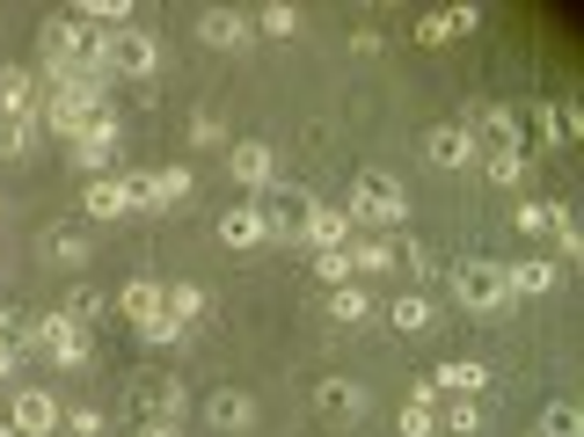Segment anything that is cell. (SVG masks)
<instances>
[{
    "label": "cell",
    "instance_id": "obj_1",
    "mask_svg": "<svg viewBox=\"0 0 584 437\" xmlns=\"http://www.w3.org/2000/svg\"><path fill=\"white\" fill-rule=\"evenodd\" d=\"M44 66L52 73H95V81H103L110 73V37L89 30L81 15H52L44 22Z\"/></svg>",
    "mask_w": 584,
    "mask_h": 437
},
{
    "label": "cell",
    "instance_id": "obj_2",
    "mask_svg": "<svg viewBox=\"0 0 584 437\" xmlns=\"http://www.w3.org/2000/svg\"><path fill=\"white\" fill-rule=\"evenodd\" d=\"M351 219H366V227H402L409 219V197H402V183H395L388 168H358L351 175Z\"/></svg>",
    "mask_w": 584,
    "mask_h": 437
},
{
    "label": "cell",
    "instance_id": "obj_3",
    "mask_svg": "<svg viewBox=\"0 0 584 437\" xmlns=\"http://www.w3.org/2000/svg\"><path fill=\"white\" fill-rule=\"evenodd\" d=\"M453 299H461L468 314H504L512 306V292H504V262H461L453 270Z\"/></svg>",
    "mask_w": 584,
    "mask_h": 437
},
{
    "label": "cell",
    "instance_id": "obj_4",
    "mask_svg": "<svg viewBox=\"0 0 584 437\" xmlns=\"http://www.w3.org/2000/svg\"><path fill=\"white\" fill-rule=\"evenodd\" d=\"M30 350L44 357V365H89V335H81L73 314H44L37 335H30Z\"/></svg>",
    "mask_w": 584,
    "mask_h": 437
},
{
    "label": "cell",
    "instance_id": "obj_5",
    "mask_svg": "<svg viewBox=\"0 0 584 437\" xmlns=\"http://www.w3.org/2000/svg\"><path fill=\"white\" fill-rule=\"evenodd\" d=\"M132 190V211H176L191 197V168H146V175H124Z\"/></svg>",
    "mask_w": 584,
    "mask_h": 437
},
{
    "label": "cell",
    "instance_id": "obj_6",
    "mask_svg": "<svg viewBox=\"0 0 584 437\" xmlns=\"http://www.w3.org/2000/svg\"><path fill=\"white\" fill-rule=\"evenodd\" d=\"M110 160H117V117H103V110H95V117L81 124V132H73V168H81V175L95 183V175H103Z\"/></svg>",
    "mask_w": 584,
    "mask_h": 437
},
{
    "label": "cell",
    "instance_id": "obj_7",
    "mask_svg": "<svg viewBox=\"0 0 584 437\" xmlns=\"http://www.w3.org/2000/svg\"><path fill=\"white\" fill-rule=\"evenodd\" d=\"M154 66H161L154 30H110V73H124V81H146Z\"/></svg>",
    "mask_w": 584,
    "mask_h": 437
},
{
    "label": "cell",
    "instance_id": "obj_8",
    "mask_svg": "<svg viewBox=\"0 0 584 437\" xmlns=\"http://www.w3.org/2000/svg\"><path fill=\"white\" fill-rule=\"evenodd\" d=\"M183 408H191L183 379H140L132 386V416L140 423H183Z\"/></svg>",
    "mask_w": 584,
    "mask_h": 437
},
{
    "label": "cell",
    "instance_id": "obj_9",
    "mask_svg": "<svg viewBox=\"0 0 584 437\" xmlns=\"http://www.w3.org/2000/svg\"><path fill=\"white\" fill-rule=\"evenodd\" d=\"M227 168H234V183H248V190H270V183H278V154H270L264 139H234Z\"/></svg>",
    "mask_w": 584,
    "mask_h": 437
},
{
    "label": "cell",
    "instance_id": "obj_10",
    "mask_svg": "<svg viewBox=\"0 0 584 437\" xmlns=\"http://www.w3.org/2000/svg\"><path fill=\"white\" fill-rule=\"evenodd\" d=\"M424 160L439 175H461L468 160H475V139H468V124H439V132H424Z\"/></svg>",
    "mask_w": 584,
    "mask_h": 437
},
{
    "label": "cell",
    "instance_id": "obj_11",
    "mask_svg": "<svg viewBox=\"0 0 584 437\" xmlns=\"http://www.w3.org/2000/svg\"><path fill=\"white\" fill-rule=\"evenodd\" d=\"M315 408H321L329 423H358V416L372 408V394H366L358 379H321V386H315Z\"/></svg>",
    "mask_w": 584,
    "mask_h": 437
},
{
    "label": "cell",
    "instance_id": "obj_12",
    "mask_svg": "<svg viewBox=\"0 0 584 437\" xmlns=\"http://www.w3.org/2000/svg\"><path fill=\"white\" fill-rule=\"evenodd\" d=\"M351 227H358V219H351V211H344V205H307V241H315V256H321V248H351Z\"/></svg>",
    "mask_w": 584,
    "mask_h": 437
},
{
    "label": "cell",
    "instance_id": "obj_13",
    "mask_svg": "<svg viewBox=\"0 0 584 437\" xmlns=\"http://www.w3.org/2000/svg\"><path fill=\"white\" fill-rule=\"evenodd\" d=\"M197 37H205V44H213V52H248V15H234V8H205V15H197Z\"/></svg>",
    "mask_w": 584,
    "mask_h": 437
},
{
    "label": "cell",
    "instance_id": "obj_14",
    "mask_svg": "<svg viewBox=\"0 0 584 437\" xmlns=\"http://www.w3.org/2000/svg\"><path fill=\"white\" fill-rule=\"evenodd\" d=\"M8 423H16L22 437H52L59 430V402L44 394V386H22V394H16V416H8Z\"/></svg>",
    "mask_w": 584,
    "mask_h": 437
},
{
    "label": "cell",
    "instance_id": "obj_15",
    "mask_svg": "<svg viewBox=\"0 0 584 437\" xmlns=\"http://www.w3.org/2000/svg\"><path fill=\"white\" fill-rule=\"evenodd\" d=\"M468 139H475V154H482V146H490V154H526V139H519V117H512V110H482Z\"/></svg>",
    "mask_w": 584,
    "mask_h": 437
},
{
    "label": "cell",
    "instance_id": "obj_16",
    "mask_svg": "<svg viewBox=\"0 0 584 437\" xmlns=\"http://www.w3.org/2000/svg\"><path fill=\"white\" fill-rule=\"evenodd\" d=\"M81 211H89V219H124V211H132V190H124V175H95L89 190H81Z\"/></svg>",
    "mask_w": 584,
    "mask_h": 437
},
{
    "label": "cell",
    "instance_id": "obj_17",
    "mask_svg": "<svg viewBox=\"0 0 584 437\" xmlns=\"http://www.w3.org/2000/svg\"><path fill=\"white\" fill-rule=\"evenodd\" d=\"M30 110H37V73L0 66V117H22V124H30Z\"/></svg>",
    "mask_w": 584,
    "mask_h": 437
},
{
    "label": "cell",
    "instance_id": "obj_18",
    "mask_svg": "<svg viewBox=\"0 0 584 437\" xmlns=\"http://www.w3.org/2000/svg\"><path fill=\"white\" fill-rule=\"evenodd\" d=\"M205 416H213L219 430H256V402H248L242 386H219L213 402H205Z\"/></svg>",
    "mask_w": 584,
    "mask_h": 437
},
{
    "label": "cell",
    "instance_id": "obj_19",
    "mask_svg": "<svg viewBox=\"0 0 584 437\" xmlns=\"http://www.w3.org/2000/svg\"><path fill=\"white\" fill-rule=\"evenodd\" d=\"M117 314L140 321V329H154V321H161V284H154V278H132V284L117 292Z\"/></svg>",
    "mask_w": 584,
    "mask_h": 437
},
{
    "label": "cell",
    "instance_id": "obj_20",
    "mask_svg": "<svg viewBox=\"0 0 584 437\" xmlns=\"http://www.w3.org/2000/svg\"><path fill=\"white\" fill-rule=\"evenodd\" d=\"M205 314V292H197V284H161V321H168V329H191V321Z\"/></svg>",
    "mask_w": 584,
    "mask_h": 437
},
{
    "label": "cell",
    "instance_id": "obj_21",
    "mask_svg": "<svg viewBox=\"0 0 584 437\" xmlns=\"http://www.w3.org/2000/svg\"><path fill=\"white\" fill-rule=\"evenodd\" d=\"M504 292L512 299H541V292H555V262H512V270H504Z\"/></svg>",
    "mask_w": 584,
    "mask_h": 437
},
{
    "label": "cell",
    "instance_id": "obj_22",
    "mask_svg": "<svg viewBox=\"0 0 584 437\" xmlns=\"http://www.w3.org/2000/svg\"><path fill=\"white\" fill-rule=\"evenodd\" d=\"M307 205L315 197H285V205H264V241H293L307 227Z\"/></svg>",
    "mask_w": 584,
    "mask_h": 437
},
{
    "label": "cell",
    "instance_id": "obj_23",
    "mask_svg": "<svg viewBox=\"0 0 584 437\" xmlns=\"http://www.w3.org/2000/svg\"><path fill=\"white\" fill-rule=\"evenodd\" d=\"M219 241L227 248H256L264 241V205H234L227 219H219Z\"/></svg>",
    "mask_w": 584,
    "mask_h": 437
},
{
    "label": "cell",
    "instance_id": "obj_24",
    "mask_svg": "<svg viewBox=\"0 0 584 437\" xmlns=\"http://www.w3.org/2000/svg\"><path fill=\"white\" fill-rule=\"evenodd\" d=\"M431 386H445V394H468V402H475L482 386H490V372H482L475 357H453V365H439V372H431Z\"/></svg>",
    "mask_w": 584,
    "mask_h": 437
},
{
    "label": "cell",
    "instance_id": "obj_25",
    "mask_svg": "<svg viewBox=\"0 0 584 437\" xmlns=\"http://www.w3.org/2000/svg\"><path fill=\"white\" fill-rule=\"evenodd\" d=\"M395 329H402V335H431V329H439L431 299H395Z\"/></svg>",
    "mask_w": 584,
    "mask_h": 437
},
{
    "label": "cell",
    "instance_id": "obj_26",
    "mask_svg": "<svg viewBox=\"0 0 584 437\" xmlns=\"http://www.w3.org/2000/svg\"><path fill=\"white\" fill-rule=\"evenodd\" d=\"M248 30H256V37H300V8H285V0H270V8H264L256 22H248Z\"/></svg>",
    "mask_w": 584,
    "mask_h": 437
},
{
    "label": "cell",
    "instance_id": "obj_27",
    "mask_svg": "<svg viewBox=\"0 0 584 437\" xmlns=\"http://www.w3.org/2000/svg\"><path fill=\"white\" fill-rule=\"evenodd\" d=\"M541 437H584L577 402H549V416H541Z\"/></svg>",
    "mask_w": 584,
    "mask_h": 437
},
{
    "label": "cell",
    "instance_id": "obj_28",
    "mask_svg": "<svg viewBox=\"0 0 584 437\" xmlns=\"http://www.w3.org/2000/svg\"><path fill=\"white\" fill-rule=\"evenodd\" d=\"M329 314H337V321H351V329H358V321L372 314V299L358 292V284H337V292H329Z\"/></svg>",
    "mask_w": 584,
    "mask_h": 437
},
{
    "label": "cell",
    "instance_id": "obj_29",
    "mask_svg": "<svg viewBox=\"0 0 584 437\" xmlns=\"http://www.w3.org/2000/svg\"><path fill=\"white\" fill-rule=\"evenodd\" d=\"M81 22H117V30H132V0H81Z\"/></svg>",
    "mask_w": 584,
    "mask_h": 437
},
{
    "label": "cell",
    "instance_id": "obj_30",
    "mask_svg": "<svg viewBox=\"0 0 584 437\" xmlns=\"http://www.w3.org/2000/svg\"><path fill=\"white\" fill-rule=\"evenodd\" d=\"M482 175H490V183H504V190H512L519 175H526V154H482Z\"/></svg>",
    "mask_w": 584,
    "mask_h": 437
},
{
    "label": "cell",
    "instance_id": "obj_31",
    "mask_svg": "<svg viewBox=\"0 0 584 437\" xmlns=\"http://www.w3.org/2000/svg\"><path fill=\"white\" fill-rule=\"evenodd\" d=\"M351 270H395V248L388 241H351Z\"/></svg>",
    "mask_w": 584,
    "mask_h": 437
},
{
    "label": "cell",
    "instance_id": "obj_32",
    "mask_svg": "<svg viewBox=\"0 0 584 437\" xmlns=\"http://www.w3.org/2000/svg\"><path fill=\"white\" fill-rule=\"evenodd\" d=\"M439 423H445V430H453V437H475V430H482V408H475V402H468V394H461V402L445 408Z\"/></svg>",
    "mask_w": 584,
    "mask_h": 437
},
{
    "label": "cell",
    "instance_id": "obj_33",
    "mask_svg": "<svg viewBox=\"0 0 584 437\" xmlns=\"http://www.w3.org/2000/svg\"><path fill=\"white\" fill-rule=\"evenodd\" d=\"M44 256L52 262H89V241H81V233H44Z\"/></svg>",
    "mask_w": 584,
    "mask_h": 437
},
{
    "label": "cell",
    "instance_id": "obj_34",
    "mask_svg": "<svg viewBox=\"0 0 584 437\" xmlns=\"http://www.w3.org/2000/svg\"><path fill=\"white\" fill-rule=\"evenodd\" d=\"M315 270H321L329 284H351V248H321V256H315Z\"/></svg>",
    "mask_w": 584,
    "mask_h": 437
},
{
    "label": "cell",
    "instance_id": "obj_35",
    "mask_svg": "<svg viewBox=\"0 0 584 437\" xmlns=\"http://www.w3.org/2000/svg\"><path fill=\"white\" fill-rule=\"evenodd\" d=\"M0 154H8V160L30 154V124H22V117H0Z\"/></svg>",
    "mask_w": 584,
    "mask_h": 437
},
{
    "label": "cell",
    "instance_id": "obj_36",
    "mask_svg": "<svg viewBox=\"0 0 584 437\" xmlns=\"http://www.w3.org/2000/svg\"><path fill=\"white\" fill-rule=\"evenodd\" d=\"M555 227V205H519V233H549Z\"/></svg>",
    "mask_w": 584,
    "mask_h": 437
},
{
    "label": "cell",
    "instance_id": "obj_37",
    "mask_svg": "<svg viewBox=\"0 0 584 437\" xmlns=\"http://www.w3.org/2000/svg\"><path fill=\"white\" fill-rule=\"evenodd\" d=\"M66 430H73V437H103V408H73Z\"/></svg>",
    "mask_w": 584,
    "mask_h": 437
},
{
    "label": "cell",
    "instance_id": "obj_38",
    "mask_svg": "<svg viewBox=\"0 0 584 437\" xmlns=\"http://www.w3.org/2000/svg\"><path fill=\"white\" fill-rule=\"evenodd\" d=\"M395 262H409V270H417V278H431V270H439V256H431L424 241H409V256H395Z\"/></svg>",
    "mask_w": 584,
    "mask_h": 437
},
{
    "label": "cell",
    "instance_id": "obj_39",
    "mask_svg": "<svg viewBox=\"0 0 584 437\" xmlns=\"http://www.w3.org/2000/svg\"><path fill=\"white\" fill-rule=\"evenodd\" d=\"M445 37H453V22H445V15H424V22H417V44H445Z\"/></svg>",
    "mask_w": 584,
    "mask_h": 437
},
{
    "label": "cell",
    "instance_id": "obj_40",
    "mask_svg": "<svg viewBox=\"0 0 584 437\" xmlns=\"http://www.w3.org/2000/svg\"><path fill=\"white\" fill-rule=\"evenodd\" d=\"M140 437H183V423H140Z\"/></svg>",
    "mask_w": 584,
    "mask_h": 437
},
{
    "label": "cell",
    "instance_id": "obj_41",
    "mask_svg": "<svg viewBox=\"0 0 584 437\" xmlns=\"http://www.w3.org/2000/svg\"><path fill=\"white\" fill-rule=\"evenodd\" d=\"M8 372H16V350L0 343V386H8Z\"/></svg>",
    "mask_w": 584,
    "mask_h": 437
},
{
    "label": "cell",
    "instance_id": "obj_42",
    "mask_svg": "<svg viewBox=\"0 0 584 437\" xmlns=\"http://www.w3.org/2000/svg\"><path fill=\"white\" fill-rule=\"evenodd\" d=\"M0 437H22V430H16V423H0Z\"/></svg>",
    "mask_w": 584,
    "mask_h": 437
},
{
    "label": "cell",
    "instance_id": "obj_43",
    "mask_svg": "<svg viewBox=\"0 0 584 437\" xmlns=\"http://www.w3.org/2000/svg\"><path fill=\"white\" fill-rule=\"evenodd\" d=\"M0 219H8V197H0Z\"/></svg>",
    "mask_w": 584,
    "mask_h": 437
},
{
    "label": "cell",
    "instance_id": "obj_44",
    "mask_svg": "<svg viewBox=\"0 0 584 437\" xmlns=\"http://www.w3.org/2000/svg\"><path fill=\"white\" fill-rule=\"evenodd\" d=\"M533 437H541V430H533Z\"/></svg>",
    "mask_w": 584,
    "mask_h": 437
}]
</instances>
